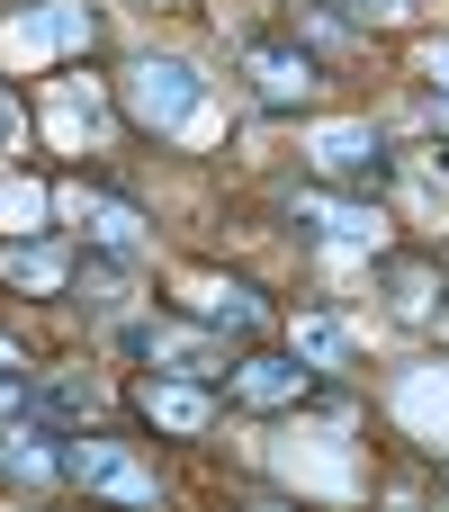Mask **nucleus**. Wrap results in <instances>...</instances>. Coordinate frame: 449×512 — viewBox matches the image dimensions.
Here are the masks:
<instances>
[{"label": "nucleus", "instance_id": "1", "mask_svg": "<svg viewBox=\"0 0 449 512\" xmlns=\"http://www.w3.org/2000/svg\"><path fill=\"white\" fill-rule=\"evenodd\" d=\"M126 99L153 135H216V99H207V72L189 54H135Z\"/></svg>", "mask_w": 449, "mask_h": 512}, {"label": "nucleus", "instance_id": "2", "mask_svg": "<svg viewBox=\"0 0 449 512\" xmlns=\"http://www.w3.org/2000/svg\"><path fill=\"white\" fill-rule=\"evenodd\" d=\"M90 36H99L90 0H36L27 18L0 27V54H9V63H45V54H72V45H90Z\"/></svg>", "mask_w": 449, "mask_h": 512}, {"label": "nucleus", "instance_id": "3", "mask_svg": "<svg viewBox=\"0 0 449 512\" xmlns=\"http://www.w3.org/2000/svg\"><path fill=\"white\" fill-rule=\"evenodd\" d=\"M117 342H126L135 360H153L162 378H198V387H207V378H234V360H225L198 324H126Z\"/></svg>", "mask_w": 449, "mask_h": 512}, {"label": "nucleus", "instance_id": "4", "mask_svg": "<svg viewBox=\"0 0 449 512\" xmlns=\"http://www.w3.org/2000/svg\"><path fill=\"white\" fill-rule=\"evenodd\" d=\"M306 153H315V171H333V180H387V144H378L369 117H324V126H306Z\"/></svg>", "mask_w": 449, "mask_h": 512}, {"label": "nucleus", "instance_id": "5", "mask_svg": "<svg viewBox=\"0 0 449 512\" xmlns=\"http://www.w3.org/2000/svg\"><path fill=\"white\" fill-rule=\"evenodd\" d=\"M54 207L81 225V243H90V252H117V261H135V252H144V216H135V207H117V198H99V189H81V180H72Z\"/></svg>", "mask_w": 449, "mask_h": 512}, {"label": "nucleus", "instance_id": "6", "mask_svg": "<svg viewBox=\"0 0 449 512\" xmlns=\"http://www.w3.org/2000/svg\"><path fill=\"white\" fill-rule=\"evenodd\" d=\"M63 477L90 486V495H117V504H153V477L117 441H63Z\"/></svg>", "mask_w": 449, "mask_h": 512}, {"label": "nucleus", "instance_id": "7", "mask_svg": "<svg viewBox=\"0 0 449 512\" xmlns=\"http://www.w3.org/2000/svg\"><path fill=\"white\" fill-rule=\"evenodd\" d=\"M45 117H54V135L72 144V153H99L108 144V99H99V81H54V99H45Z\"/></svg>", "mask_w": 449, "mask_h": 512}, {"label": "nucleus", "instance_id": "8", "mask_svg": "<svg viewBox=\"0 0 449 512\" xmlns=\"http://www.w3.org/2000/svg\"><path fill=\"white\" fill-rule=\"evenodd\" d=\"M297 216H306L315 234H333V243H360V252L387 243V216L360 207V198H333V189H297Z\"/></svg>", "mask_w": 449, "mask_h": 512}, {"label": "nucleus", "instance_id": "9", "mask_svg": "<svg viewBox=\"0 0 449 512\" xmlns=\"http://www.w3.org/2000/svg\"><path fill=\"white\" fill-rule=\"evenodd\" d=\"M243 72L261 81V99H306V90H315V63H306L297 45H270V36L243 45Z\"/></svg>", "mask_w": 449, "mask_h": 512}, {"label": "nucleus", "instance_id": "10", "mask_svg": "<svg viewBox=\"0 0 449 512\" xmlns=\"http://www.w3.org/2000/svg\"><path fill=\"white\" fill-rule=\"evenodd\" d=\"M180 297H189V315H198V324H216V333H252V324H261V297H252V288H234V279H189Z\"/></svg>", "mask_w": 449, "mask_h": 512}, {"label": "nucleus", "instance_id": "11", "mask_svg": "<svg viewBox=\"0 0 449 512\" xmlns=\"http://www.w3.org/2000/svg\"><path fill=\"white\" fill-rule=\"evenodd\" d=\"M396 414H405L432 450H449V369H414V378L396 387Z\"/></svg>", "mask_w": 449, "mask_h": 512}, {"label": "nucleus", "instance_id": "12", "mask_svg": "<svg viewBox=\"0 0 449 512\" xmlns=\"http://www.w3.org/2000/svg\"><path fill=\"white\" fill-rule=\"evenodd\" d=\"M0 279H9V288L54 297V288L72 279V252H63V243H0Z\"/></svg>", "mask_w": 449, "mask_h": 512}, {"label": "nucleus", "instance_id": "13", "mask_svg": "<svg viewBox=\"0 0 449 512\" xmlns=\"http://www.w3.org/2000/svg\"><path fill=\"white\" fill-rule=\"evenodd\" d=\"M234 396L261 405V414H279V405L306 396V369H297V360H243V369H234Z\"/></svg>", "mask_w": 449, "mask_h": 512}, {"label": "nucleus", "instance_id": "14", "mask_svg": "<svg viewBox=\"0 0 449 512\" xmlns=\"http://www.w3.org/2000/svg\"><path fill=\"white\" fill-rule=\"evenodd\" d=\"M144 414H153L162 432H207V423H216L207 396H198V378H144Z\"/></svg>", "mask_w": 449, "mask_h": 512}, {"label": "nucleus", "instance_id": "15", "mask_svg": "<svg viewBox=\"0 0 449 512\" xmlns=\"http://www.w3.org/2000/svg\"><path fill=\"white\" fill-rule=\"evenodd\" d=\"M297 360H315V369H351V360H360V333H351L342 315H297Z\"/></svg>", "mask_w": 449, "mask_h": 512}, {"label": "nucleus", "instance_id": "16", "mask_svg": "<svg viewBox=\"0 0 449 512\" xmlns=\"http://www.w3.org/2000/svg\"><path fill=\"white\" fill-rule=\"evenodd\" d=\"M279 468H288L297 486H315V495H351V459H342V441H333V450H297V432H288Z\"/></svg>", "mask_w": 449, "mask_h": 512}, {"label": "nucleus", "instance_id": "17", "mask_svg": "<svg viewBox=\"0 0 449 512\" xmlns=\"http://www.w3.org/2000/svg\"><path fill=\"white\" fill-rule=\"evenodd\" d=\"M387 297H396V315H405V324H423V315H432V297H441V279H432V270H414V261H396V270H387Z\"/></svg>", "mask_w": 449, "mask_h": 512}, {"label": "nucleus", "instance_id": "18", "mask_svg": "<svg viewBox=\"0 0 449 512\" xmlns=\"http://www.w3.org/2000/svg\"><path fill=\"white\" fill-rule=\"evenodd\" d=\"M45 405H54V414H99V405H108V387H99V378H54V387H45Z\"/></svg>", "mask_w": 449, "mask_h": 512}, {"label": "nucleus", "instance_id": "19", "mask_svg": "<svg viewBox=\"0 0 449 512\" xmlns=\"http://www.w3.org/2000/svg\"><path fill=\"white\" fill-rule=\"evenodd\" d=\"M45 216V189L36 180H0V225H36Z\"/></svg>", "mask_w": 449, "mask_h": 512}, {"label": "nucleus", "instance_id": "20", "mask_svg": "<svg viewBox=\"0 0 449 512\" xmlns=\"http://www.w3.org/2000/svg\"><path fill=\"white\" fill-rule=\"evenodd\" d=\"M18 135H27V117H18V99H9V90H0V153H9V144H18Z\"/></svg>", "mask_w": 449, "mask_h": 512}, {"label": "nucleus", "instance_id": "21", "mask_svg": "<svg viewBox=\"0 0 449 512\" xmlns=\"http://www.w3.org/2000/svg\"><path fill=\"white\" fill-rule=\"evenodd\" d=\"M423 72H432V90H441V99H449V36H441V45H432V54H423Z\"/></svg>", "mask_w": 449, "mask_h": 512}, {"label": "nucleus", "instance_id": "22", "mask_svg": "<svg viewBox=\"0 0 449 512\" xmlns=\"http://www.w3.org/2000/svg\"><path fill=\"white\" fill-rule=\"evenodd\" d=\"M351 9H369V18H405V0H351Z\"/></svg>", "mask_w": 449, "mask_h": 512}, {"label": "nucleus", "instance_id": "23", "mask_svg": "<svg viewBox=\"0 0 449 512\" xmlns=\"http://www.w3.org/2000/svg\"><path fill=\"white\" fill-rule=\"evenodd\" d=\"M0 369H18V351H9V342H0Z\"/></svg>", "mask_w": 449, "mask_h": 512}, {"label": "nucleus", "instance_id": "24", "mask_svg": "<svg viewBox=\"0 0 449 512\" xmlns=\"http://www.w3.org/2000/svg\"><path fill=\"white\" fill-rule=\"evenodd\" d=\"M441 333H449V288H441Z\"/></svg>", "mask_w": 449, "mask_h": 512}]
</instances>
